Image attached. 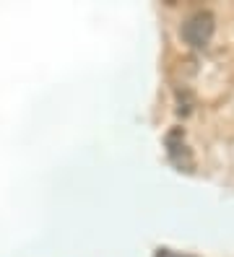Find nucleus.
Segmentation results:
<instances>
[{"label":"nucleus","instance_id":"obj_1","mask_svg":"<svg viewBox=\"0 0 234 257\" xmlns=\"http://www.w3.org/2000/svg\"><path fill=\"white\" fill-rule=\"evenodd\" d=\"M213 29H216V24H213L211 13L208 11H198L182 24V39L190 44V47L200 50V47H206V44L211 42Z\"/></svg>","mask_w":234,"mask_h":257},{"label":"nucleus","instance_id":"obj_2","mask_svg":"<svg viewBox=\"0 0 234 257\" xmlns=\"http://www.w3.org/2000/svg\"><path fill=\"white\" fill-rule=\"evenodd\" d=\"M156 257H182V254H172L169 249H162V252H159V254H156Z\"/></svg>","mask_w":234,"mask_h":257}]
</instances>
